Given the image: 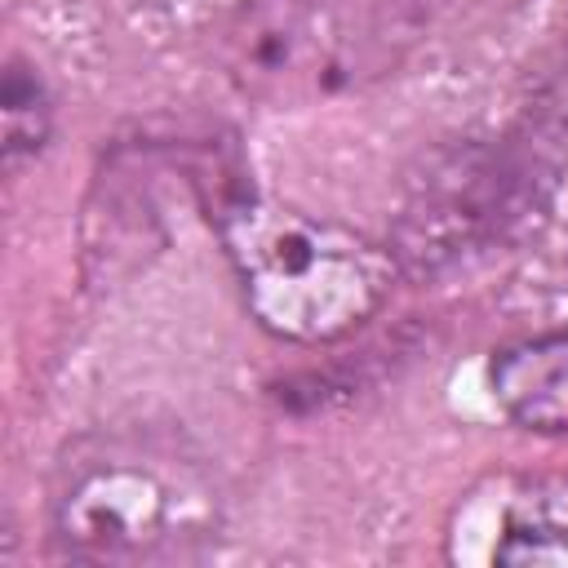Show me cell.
Segmentation results:
<instances>
[{"mask_svg": "<svg viewBox=\"0 0 568 568\" xmlns=\"http://www.w3.org/2000/svg\"><path fill=\"white\" fill-rule=\"evenodd\" d=\"M226 519L209 457L160 426H102L71 439L49 475V537L75 564L200 559Z\"/></svg>", "mask_w": 568, "mask_h": 568, "instance_id": "obj_1", "label": "cell"}, {"mask_svg": "<svg viewBox=\"0 0 568 568\" xmlns=\"http://www.w3.org/2000/svg\"><path fill=\"white\" fill-rule=\"evenodd\" d=\"M430 13L435 0H240L217 22L213 53L244 98L311 106L399 71Z\"/></svg>", "mask_w": 568, "mask_h": 568, "instance_id": "obj_3", "label": "cell"}, {"mask_svg": "<svg viewBox=\"0 0 568 568\" xmlns=\"http://www.w3.org/2000/svg\"><path fill=\"white\" fill-rule=\"evenodd\" d=\"M488 390L515 426L532 435H568V328L497 351Z\"/></svg>", "mask_w": 568, "mask_h": 568, "instance_id": "obj_6", "label": "cell"}, {"mask_svg": "<svg viewBox=\"0 0 568 568\" xmlns=\"http://www.w3.org/2000/svg\"><path fill=\"white\" fill-rule=\"evenodd\" d=\"M49 120H53V106H49V93L40 84V75L22 62V58H9L4 67V93H0V129H4V164L18 169L22 160H31L44 138H49Z\"/></svg>", "mask_w": 568, "mask_h": 568, "instance_id": "obj_7", "label": "cell"}, {"mask_svg": "<svg viewBox=\"0 0 568 568\" xmlns=\"http://www.w3.org/2000/svg\"><path fill=\"white\" fill-rule=\"evenodd\" d=\"M248 315L284 342H337L390 297L399 266L386 244L257 195L235 178L209 209Z\"/></svg>", "mask_w": 568, "mask_h": 568, "instance_id": "obj_2", "label": "cell"}, {"mask_svg": "<svg viewBox=\"0 0 568 568\" xmlns=\"http://www.w3.org/2000/svg\"><path fill=\"white\" fill-rule=\"evenodd\" d=\"M550 191L555 164L528 133L444 142L404 178L386 248L413 280L466 271L524 240Z\"/></svg>", "mask_w": 568, "mask_h": 568, "instance_id": "obj_4", "label": "cell"}, {"mask_svg": "<svg viewBox=\"0 0 568 568\" xmlns=\"http://www.w3.org/2000/svg\"><path fill=\"white\" fill-rule=\"evenodd\" d=\"M448 559L568 568V479L488 475L448 519Z\"/></svg>", "mask_w": 568, "mask_h": 568, "instance_id": "obj_5", "label": "cell"}]
</instances>
